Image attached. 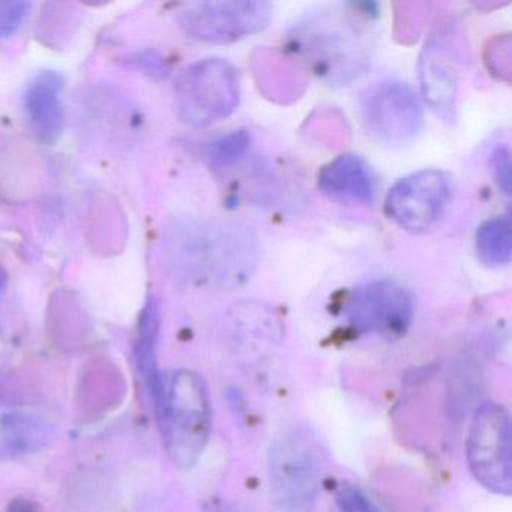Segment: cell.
<instances>
[{
	"instance_id": "6da1fadb",
	"label": "cell",
	"mask_w": 512,
	"mask_h": 512,
	"mask_svg": "<svg viewBox=\"0 0 512 512\" xmlns=\"http://www.w3.org/2000/svg\"><path fill=\"white\" fill-rule=\"evenodd\" d=\"M164 442L179 467L196 464L211 436L212 413L208 386L196 371L179 370L164 383L160 412Z\"/></svg>"
},
{
	"instance_id": "7a4b0ae2",
	"label": "cell",
	"mask_w": 512,
	"mask_h": 512,
	"mask_svg": "<svg viewBox=\"0 0 512 512\" xmlns=\"http://www.w3.org/2000/svg\"><path fill=\"white\" fill-rule=\"evenodd\" d=\"M175 98L179 116L191 127L223 121L241 100L238 70L224 59L194 62L176 77Z\"/></svg>"
},
{
	"instance_id": "3957f363",
	"label": "cell",
	"mask_w": 512,
	"mask_h": 512,
	"mask_svg": "<svg viewBox=\"0 0 512 512\" xmlns=\"http://www.w3.org/2000/svg\"><path fill=\"white\" fill-rule=\"evenodd\" d=\"M268 470L275 502L284 511H302L319 493L322 452L308 434L292 431L269 449Z\"/></svg>"
},
{
	"instance_id": "277c9868",
	"label": "cell",
	"mask_w": 512,
	"mask_h": 512,
	"mask_svg": "<svg viewBox=\"0 0 512 512\" xmlns=\"http://www.w3.org/2000/svg\"><path fill=\"white\" fill-rule=\"evenodd\" d=\"M467 463L476 481L502 496H511V421L499 404H482L473 416L466 446Z\"/></svg>"
},
{
	"instance_id": "5b68a950",
	"label": "cell",
	"mask_w": 512,
	"mask_h": 512,
	"mask_svg": "<svg viewBox=\"0 0 512 512\" xmlns=\"http://www.w3.org/2000/svg\"><path fill=\"white\" fill-rule=\"evenodd\" d=\"M347 323L361 334L386 340L406 335L415 317V301L409 290L391 280H377L350 292L343 305Z\"/></svg>"
},
{
	"instance_id": "8992f818",
	"label": "cell",
	"mask_w": 512,
	"mask_h": 512,
	"mask_svg": "<svg viewBox=\"0 0 512 512\" xmlns=\"http://www.w3.org/2000/svg\"><path fill=\"white\" fill-rule=\"evenodd\" d=\"M272 7L259 0L194 2L181 8L179 25L188 37L203 43L229 44L263 31Z\"/></svg>"
},
{
	"instance_id": "52a82bcc",
	"label": "cell",
	"mask_w": 512,
	"mask_h": 512,
	"mask_svg": "<svg viewBox=\"0 0 512 512\" xmlns=\"http://www.w3.org/2000/svg\"><path fill=\"white\" fill-rule=\"evenodd\" d=\"M365 131L383 145H404L415 139L424 122L422 106L406 83L382 82L371 86L361 101Z\"/></svg>"
},
{
	"instance_id": "ba28073f",
	"label": "cell",
	"mask_w": 512,
	"mask_h": 512,
	"mask_svg": "<svg viewBox=\"0 0 512 512\" xmlns=\"http://www.w3.org/2000/svg\"><path fill=\"white\" fill-rule=\"evenodd\" d=\"M451 185L440 170L425 169L400 179L389 190L385 212L401 229L425 233L436 227L448 206Z\"/></svg>"
},
{
	"instance_id": "9c48e42d",
	"label": "cell",
	"mask_w": 512,
	"mask_h": 512,
	"mask_svg": "<svg viewBox=\"0 0 512 512\" xmlns=\"http://www.w3.org/2000/svg\"><path fill=\"white\" fill-rule=\"evenodd\" d=\"M451 23H440L431 32L419 55L418 76L422 97L446 124L457 118L458 55Z\"/></svg>"
},
{
	"instance_id": "30bf717a",
	"label": "cell",
	"mask_w": 512,
	"mask_h": 512,
	"mask_svg": "<svg viewBox=\"0 0 512 512\" xmlns=\"http://www.w3.org/2000/svg\"><path fill=\"white\" fill-rule=\"evenodd\" d=\"M64 77L56 71H41L29 82L23 97L26 118L38 142L53 145L64 130Z\"/></svg>"
},
{
	"instance_id": "8fae6325",
	"label": "cell",
	"mask_w": 512,
	"mask_h": 512,
	"mask_svg": "<svg viewBox=\"0 0 512 512\" xmlns=\"http://www.w3.org/2000/svg\"><path fill=\"white\" fill-rule=\"evenodd\" d=\"M317 187L332 202L367 206L376 197V178L359 155L344 154L326 164L317 176Z\"/></svg>"
},
{
	"instance_id": "7c38bea8",
	"label": "cell",
	"mask_w": 512,
	"mask_h": 512,
	"mask_svg": "<svg viewBox=\"0 0 512 512\" xmlns=\"http://www.w3.org/2000/svg\"><path fill=\"white\" fill-rule=\"evenodd\" d=\"M353 37L355 34L350 31L349 25L344 28L335 25L326 28L325 25H319V28H311L310 34L299 35L298 40L308 41L302 50L310 53L311 62L316 65L319 73L343 77L355 73L353 62L359 64L358 59L355 61L352 56L353 50H358L350 40Z\"/></svg>"
},
{
	"instance_id": "4fadbf2b",
	"label": "cell",
	"mask_w": 512,
	"mask_h": 512,
	"mask_svg": "<svg viewBox=\"0 0 512 512\" xmlns=\"http://www.w3.org/2000/svg\"><path fill=\"white\" fill-rule=\"evenodd\" d=\"M52 427L34 413L23 410L0 412V454L19 457L40 451L49 443Z\"/></svg>"
},
{
	"instance_id": "5bb4252c",
	"label": "cell",
	"mask_w": 512,
	"mask_h": 512,
	"mask_svg": "<svg viewBox=\"0 0 512 512\" xmlns=\"http://www.w3.org/2000/svg\"><path fill=\"white\" fill-rule=\"evenodd\" d=\"M160 334V308L155 298H149L143 308L136 343V362L143 379L154 398L155 409L160 412L164 400V380L158 374L157 341Z\"/></svg>"
},
{
	"instance_id": "9a60e30c",
	"label": "cell",
	"mask_w": 512,
	"mask_h": 512,
	"mask_svg": "<svg viewBox=\"0 0 512 512\" xmlns=\"http://www.w3.org/2000/svg\"><path fill=\"white\" fill-rule=\"evenodd\" d=\"M476 256L490 268H502L511 262L512 229L508 215L485 221L475 238Z\"/></svg>"
},
{
	"instance_id": "2e32d148",
	"label": "cell",
	"mask_w": 512,
	"mask_h": 512,
	"mask_svg": "<svg viewBox=\"0 0 512 512\" xmlns=\"http://www.w3.org/2000/svg\"><path fill=\"white\" fill-rule=\"evenodd\" d=\"M251 137L248 131L238 130L217 137L205 143L202 148L203 158L212 169L223 170L235 166L250 149Z\"/></svg>"
},
{
	"instance_id": "e0dca14e",
	"label": "cell",
	"mask_w": 512,
	"mask_h": 512,
	"mask_svg": "<svg viewBox=\"0 0 512 512\" xmlns=\"http://www.w3.org/2000/svg\"><path fill=\"white\" fill-rule=\"evenodd\" d=\"M31 4L22 0H0V38H10L28 17Z\"/></svg>"
},
{
	"instance_id": "ac0fdd59",
	"label": "cell",
	"mask_w": 512,
	"mask_h": 512,
	"mask_svg": "<svg viewBox=\"0 0 512 512\" xmlns=\"http://www.w3.org/2000/svg\"><path fill=\"white\" fill-rule=\"evenodd\" d=\"M337 502L343 512H380L373 500L352 484H341L337 488Z\"/></svg>"
},
{
	"instance_id": "d6986e66",
	"label": "cell",
	"mask_w": 512,
	"mask_h": 512,
	"mask_svg": "<svg viewBox=\"0 0 512 512\" xmlns=\"http://www.w3.org/2000/svg\"><path fill=\"white\" fill-rule=\"evenodd\" d=\"M491 166H493L497 185L506 196H509L511 194V158H509V149L506 146H500L493 152Z\"/></svg>"
},
{
	"instance_id": "ffe728a7",
	"label": "cell",
	"mask_w": 512,
	"mask_h": 512,
	"mask_svg": "<svg viewBox=\"0 0 512 512\" xmlns=\"http://www.w3.org/2000/svg\"><path fill=\"white\" fill-rule=\"evenodd\" d=\"M203 512H236L229 503L223 502V500H211L208 505L205 506Z\"/></svg>"
},
{
	"instance_id": "44dd1931",
	"label": "cell",
	"mask_w": 512,
	"mask_h": 512,
	"mask_svg": "<svg viewBox=\"0 0 512 512\" xmlns=\"http://www.w3.org/2000/svg\"><path fill=\"white\" fill-rule=\"evenodd\" d=\"M8 275L5 269L0 266V293L4 292L5 286H7Z\"/></svg>"
}]
</instances>
